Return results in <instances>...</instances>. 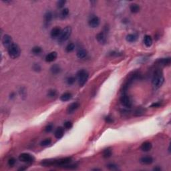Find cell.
Listing matches in <instances>:
<instances>
[{
	"label": "cell",
	"instance_id": "obj_29",
	"mask_svg": "<svg viewBox=\"0 0 171 171\" xmlns=\"http://www.w3.org/2000/svg\"><path fill=\"white\" fill-rule=\"evenodd\" d=\"M51 142H52V140L50 138L45 139V140H44V141H42L40 142V145L41 146H47L50 144Z\"/></svg>",
	"mask_w": 171,
	"mask_h": 171
},
{
	"label": "cell",
	"instance_id": "obj_17",
	"mask_svg": "<svg viewBox=\"0 0 171 171\" xmlns=\"http://www.w3.org/2000/svg\"><path fill=\"white\" fill-rule=\"evenodd\" d=\"M64 135V129L62 127H58L55 131V137L57 139H60L63 137Z\"/></svg>",
	"mask_w": 171,
	"mask_h": 171
},
{
	"label": "cell",
	"instance_id": "obj_38",
	"mask_svg": "<svg viewBox=\"0 0 171 171\" xmlns=\"http://www.w3.org/2000/svg\"><path fill=\"white\" fill-rule=\"evenodd\" d=\"M107 167L110 170H118V168L117 165L114 164H109L107 165Z\"/></svg>",
	"mask_w": 171,
	"mask_h": 171
},
{
	"label": "cell",
	"instance_id": "obj_31",
	"mask_svg": "<svg viewBox=\"0 0 171 171\" xmlns=\"http://www.w3.org/2000/svg\"><path fill=\"white\" fill-rule=\"evenodd\" d=\"M66 82H67V84L68 85H72V84H74V82H76V78L73 76L68 77L66 80Z\"/></svg>",
	"mask_w": 171,
	"mask_h": 171
},
{
	"label": "cell",
	"instance_id": "obj_21",
	"mask_svg": "<svg viewBox=\"0 0 171 171\" xmlns=\"http://www.w3.org/2000/svg\"><path fill=\"white\" fill-rule=\"evenodd\" d=\"M72 95L70 92H64V94L61 95L60 96V100H61L62 102H66V101H68L72 98Z\"/></svg>",
	"mask_w": 171,
	"mask_h": 171
},
{
	"label": "cell",
	"instance_id": "obj_35",
	"mask_svg": "<svg viewBox=\"0 0 171 171\" xmlns=\"http://www.w3.org/2000/svg\"><path fill=\"white\" fill-rule=\"evenodd\" d=\"M144 113V110L142 108H138L135 111V116H141Z\"/></svg>",
	"mask_w": 171,
	"mask_h": 171
},
{
	"label": "cell",
	"instance_id": "obj_16",
	"mask_svg": "<svg viewBox=\"0 0 171 171\" xmlns=\"http://www.w3.org/2000/svg\"><path fill=\"white\" fill-rule=\"evenodd\" d=\"M152 144L150 142L146 141V142H144L142 144V145L141 146V149L144 152H148L152 149Z\"/></svg>",
	"mask_w": 171,
	"mask_h": 171
},
{
	"label": "cell",
	"instance_id": "obj_33",
	"mask_svg": "<svg viewBox=\"0 0 171 171\" xmlns=\"http://www.w3.org/2000/svg\"><path fill=\"white\" fill-rule=\"evenodd\" d=\"M66 3V1H63V0L58 1V2H57V7H58V8H62L65 5Z\"/></svg>",
	"mask_w": 171,
	"mask_h": 171
},
{
	"label": "cell",
	"instance_id": "obj_5",
	"mask_svg": "<svg viewBox=\"0 0 171 171\" xmlns=\"http://www.w3.org/2000/svg\"><path fill=\"white\" fill-rule=\"evenodd\" d=\"M72 34V28L70 26H67L62 30L61 34L58 38V42L60 44L65 42L69 39Z\"/></svg>",
	"mask_w": 171,
	"mask_h": 171
},
{
	"label": "cell",
	"instance_id": "obj_13",
	"mask_svg": "<svg viewBox=\"0 0 171 171\" xmlns=\"http://www.w3.org/2000/svg\"><path fill=\"white\" fill-rule=\"evenodd\" d=\"M80 107V104L78 102H74L68 106L67 108V113L68 114H72L74 113L77 109Z\"/></svg>",
	"mask_w": 171,
	"mask_h": 171
},
{
	"label": "cell",
	"instance_id": "obj_22",
	"mask_svg": "<svg viewBox=\"0 0 171 171\" xmlns=\"http://www.w3.org/2000/svg\"><path fill=\"white\" fill-rule=\"evenodd\" d=\"M50 70L53 74H58L61 72V68H60V66H58V64H54L51 67Z\"/></svg>",
	"mask_w": 171,
	"mask_h": 171
},
{
	"label": "cell",
	"instance_id": "obj_1",
	"mask_svg": "<svg viewBox=\"0 0 171 171\" xmlns=\"http://www.w3.org/2000/svg\"><path fill=\"white\" fill-rule=\"evenodd\" d=\"M71 161H72V158L70 157H66L60 159H48V160H44L41 161V164L43 167L58 166V167H64L68 164L70 163Z\"/></svg>",
	"mask_w": 171,
	"mask_h": 171
},
{
	"label": "cell",
	"instance_id": "obj_20",
	"mask_svg": "<svg viewBox=\"0 0 171 171\" xmlns=\"http://www.w3.org/2000/svg\"><path fill=\"white\" fill-rule=\"evenodd\" d=\"M170 58H161L157 60V63L160 65L162 66H168L170 64Z\"/></svg>",
	"mask_w": 171,
	"mask_h": 171
},
{
	"label": "cell",
	"instance_id": "obj_27",
	"mask_svg": "<svg viewBox=\"0 0 171 171\" xmlns=\"http://www.w3.org/2000/svg\"><path fill=\"white\" fill-rule=\"evenodd\" d=\"M69 9L68 8H64V9H62V11H61V14H60V17L62 19L66 18L68 15H69Z\"/></svg>",
	"mask_w": 171,
	"mask_h": 171
},
{
	"label": "cell",
	"instance_id": "obj_10",
	"mask_svg": "<svg viewBox=\"0 0 171 171\" xmlns=\"http://www.w3.org/2000/svg\"><path fill=\"white\" fill-rule=\"evenodd\" d=\"M58 56V53L56 52H52L47 54L45 58V60L47 62H52L55 61L56 59L57 58Z\"/></svg>",
	"mask_w": 171,
	"mask_h": 171
},
{
	"label": "cell",
	"instance_id": "obj_15",
	"mask_svg": "<svg viewBox=\"0 0 171 171\" xmlns=\"http://www.w3.org/2000/svg\"><path fill=\"white\" fill-rule=\"evenodd\" d=\"M154 160H153L152 157L151 156H143V157L141 158L140 159V162L142 164H145V165H149L151 164L153 162Z\"/></svg>",
	"mask_w": 171,
	"mask_h": 171
},
{
	"label": "cell",
	"instance_id": "obj_37",
	"mask_svg": "<svg viewBox=\"0 0 171 171\" xmlns=\"http://www.w3.org/2000/svg\"><path fill=\"white\" fill-rule=\"evenodd\" d=\"M15 162H16V160H15V159L14 158H9V160H8V164H9V166H10V167H13V166L15 165Z\"/></svg>",
	"mask_w": 171,
	"mask_h": 171
},
{
	"label": "cell",
	"instance_id": "obj_41",
	"mask_svg": "<svg viewBox=\"0 0 171 171\" xmlns=\"http://www.w3.org/2000/svg\"><path fill=\"white\" fill-rule=\"evenodd\" d=\"M110 55L112 56H118L120 54L119 53L117 52H112L111 53H110Z\"/></svg>",
	"mask_w": 171,
	"mask_h": 171
},
{
	"label": "cell",
	"instance_id": "obj_36",
	"mask_svg": "<svg viewBox=\"0 0 171 171\" xmlns=\"http://www.w3.org/2000/svg\"><path fill=\"white\" fill-rule=\"evenodd\" d=\"M33 69L35 72H40L41 71V66H40V64H34V66H33Z\"/></svg>",
	"mask_w": 171,
	"mask_h": 171
},
{
	"label": "cell",
	"instance_id": "obj_18",
	"mask_svg": "<svg viewBox=\"0 0 171 171\" xmlns=\"http://www.w3.org/2000/svg\"><path fill=\"white\" fill-rule=\"evenodd\" d=\"M76 55H77V57H78V58H80V59L85 58L88 55L87 51L85 49H83V48L79 49L78 51H77Z\"/></svg>",
	"mask_w": 171,
	"mask_h": 171
},
{
	"label": "cell",
	"instance_id": "obj_28",
	"mask_svg": "<svg viewBox=\"0 0 171 171\" xmlns=\"http://www.w3.org/2000/svg\"><path fill=\"white\" fill-rule=\"evenodd\" d=\"M75 49V45L73 43H70L67 45V46L66 47V51L68 53L70 52H72V51H74V50Z\"/></svg>",
	"mask_w": 171,
	"mask_h": 171
},
{
	"label": "cell",
	"instance_id": "obj_39",
	"mask_svg": "<svg viewBox=\"0 0 171 171\" xmlns=\"http://www.w3.org/2000/svg\"><path fill=\"white\" fill-rule=\"evenodd\" d=\"M105 122H106V123H108V124H111V123H112V122H114V120L112 117L108 116L105 118Z\"/></svg>",
	"mask_w": 171,
	"mask_h": 171
},
{
	"label": "cell",
	"instance_id": "obj_9",
	"mask_svg": "<svg viewBox=\"0 0 171 171\" xmlns=\"http://www.w3.org/2000/svg\"><path fill=\"white\" fill-rule=\"evenodd\" d=\"M2 43H3V45L4 46V47H8L13 43L11 37L10 35H8V34L4 35L3 38H2Z\"/></svg>",
	"mask_w": 171,
	"mask_h": 171
},
{
	"label": "cell",
	"instance_id": "obj_19",
	"mask_svg": "<svg viewBox=\"0 0 171 171\" xmlns=\"http://www.w3.org/2000/svg\"><path fill=\"white\" fill-rule=\"evenodd\" d=\"M152 37L150 35H146L144 36V44H145L146 47H150L152 45Z\"/></svg>",
	"mask_w": 171,
	"mask_h": 171
},
{
	"label": "cell",
	"instance_id": "obj_7",
	"mask_svg": "<svg viewBox=\"0 0 171 171\" xmlns=\"http://www.w3.org/2000/svg\"><path fill=\"white\" fill-rule=\"evenodd\" d=\"M120 102L122 105H123L127 108H130L132 105L130 97L126 94L122 95V97L120 98Z\"/></svg>",
	"mask_w": 171,
	"mask_h": 171
},
{
	"label": "cell",
	"instance_id": "obj_34",
	"mask_svg": "<svg viewBox=\"0 0 171 171\" xmlns=\"http://www.w3.org/2000/svg\"><path fill=\"white\" fill-rule=\"evenodd\" d=\"M53 126L52 124H50L48 125H47L45 128V132H50L52 130H53Z\"/></svg>",
	"mask_w": 171,
	"mask_h": 171
},
{
	"label": "cell",
	"instance_id": "obj_14",
	"mask_svg": "<svg viewBox=\"0 0 171 171\" xmlns=\"http://www.w3.org/2000/svg\"><path fill=\"white\" fill-rule=\"evenodd\" d=\"M96 39L98 41L102 44H105L106 42V35L104 32H100L96 35Z\"/></svg>",
	"mask_w": 171,
	"mask_h": 171
},
{
	"label": "cell",
	"instance_id": "obj_6",
	"mask_svg": "<svg viewBox=\"0 0 171 171\" xmlns=\"http://www.w3.org/2000/svg\"><path fill=\"white\" fill-rule=\"evenodd\" d=\"M19 160L21 162H27V163H32L34 161L35 158L33 155L29 153H22L19 156Z\"/></svg>",
	"mask_w": 171,
	"mask_h": 171
},
{
	"label": "cell",
	"instance_id": "obj_23",
	"mask_svg": "<svg viewBox=\"0 0 171 171\" xmlns=\"http://www.w3.org/2000/svg\"><path fill=\"white\" fill-rule=\"evenodd\" d=\"M141 8L138 5L136 4V3H132L130 6V10L132 13L133 14H136V13L139 12Z\"/></svg>",
	"mask_w": 171,
	"mask_h": 171
},
{
	"label": "cell",
	"instance_id": "obj_11",
	"mask_svg": "<svg viewBox=\"0 0 171 171\" xmlns=\"http://www.w3.org/2000/svg\"><path fill=\"white\" fill-rule=\"evenodd\" d=\"M61 28H59V27H55V28H53V29L51 30L50 35L52 38H59V36H60V34H61Z\"/></svg>",
	"mask_w": 171,
	"mask_h": 171
},
{
	"label": "cell",
	"instance_id": "obj_40",
	"mask_svg": "<svg viewBox=\"0 0 171 171\" xmlns=\"http://www.w3.org/2000/svg\"><path fill=\"white\" fill-rule=\"evenodd\" d=\"M160 106H161V104H160V102H156L153 103V104L150 106V107H151V108H158Z\"/></svg>",
	"mask_w": 171,
	"mask_h": 171
},
{
	"label": "cell",
	"instance_id": "obj_8",
	"mask_svg": "<svg viewBox=\"0 0 171 171\" xmlns=\"http://www.w3.org/2000/svg\"><path fill=\"white\" fill-rule=\"evenodd\" d=\"M100 19L97 16H93V17H90V19L88 21L89 26L92 28H97L100 25Z\"/></svg>",
	"mask_w": 171,
	"mask_h": 171
},
{
	"label": "cell",
	"instance_id": "obj_12",
	"mask_svg": "<svg viewBox=\"0 0 171 171\" xmlns=\"http://www.w3.org/2000/svg\"><path fill=\"white\" fill-rule=\"evenodd\" d=\"M53 18V15L51 11H47L46 14H44V25L46 26H49L50 23H51V21Z\"/></svg>",
	"mask_w": 171,
	"mask_h": 171
},
{
	"label": "cell",
	"instance_id": "obj_30",
	"mask_svg": "<svg viewBox=\"0 0 171 171\" xmlns=\"http://www.w3.org/2000/svg\"><path fill=\"white\" fill-rule=\"evenodd\" d=\"M57 95L56 90H50L47 92V96L50 98H54Z\"/></svg>",
	"mask_w": 171,
	"mask_h": 171
},
{
	"label": "cell",
	"instance_id": "obj_3",
	"mask_svg": "<svg viewBox=\"0 0 171 171\" xmlns=\"http://www.w3.org/2000/svg\"><path fill=\"white\" fill-rule=\"evenodd\" d=\"M8 52L9 56L13 59L17 58L20 56L21 50L19 46L15 43H12L9 47H8Z\"/></svg>",
	"mask_w": 171,
	"mask_h": 171
},
{
	"label": "cell",
	"instance_id": "obj_24",
	"mask_svg": "<svg viewBox=\"0 0 171 171\" xmlns=\"http://www.w3.org/2000/svg\"><path fill=\"white\" fill-rule=\"evenodd\" d=\"M32 52L33 53V54L34 55H40L41 54V53L42 52V48L40 46H35L32 48Z\"/></svg>",
	"mask_w": 171,
	"mask_h": 171
},
{
	"label": "cell",
	"instance_id": "obj_25",
	"mask_svg": "<svg viewBox=\"0 0 171 171\" xmlns=\"http://www.w3.org/2000/svg\"><path fill=\"white\" fill-rule=\"evenodd\" d=\"M136 36L135 34H128L126 35V40L128 42H135L136 40Z\"/></svg>",
	"mask_w": 171,
	"mask_h": 171
},
{
	"label": "cell",
	"instance_id": "obj_4",
	"mask_svg": "<svg viewBox=\"0 0 171 171\" xmlns=\"http://www.w3.org/2000/svg\"><path fill=\"white\" fill-rule=\"evenodd\" d=\"M77 80L80 86H84L87 82L89 78V74L86 70H80L77 73Z\"/></svg>",
	"mask_w": 171,
	"mask_h": 171
},
{
	"label": "cell",
	"instance_id": "obj_42",
	"mask_svg": "<svg viewBox=\"0 0 171 171\" xmlns=\"http://www.w3.org/2000/svg\"><path fill=\"white\" fill-rule=\"evenodd\" d=\"M154 170H160V168H154Z\"/></svg>",
	"mask_w": 171,
	"mask_h": 171
},
{
	"label": "cell",
	"instance_id": "obj_26",
	"mask_svg": "<svg viewBox=\"0 0 171 171\" xmlns=\"http://www.w3.org/2000/svg\"><path fill=\"white\" fill-rule=\"evenodd\" d=\"M112 156V150L110 148H107L103 151V157L105 158L110 157Z\"/></svg>",
	"mask_w": 171,
	"mask_h": 171
},
{
	"label": "cell",
	"instance_id": "obj_2",
	"mask_svg": "<svg viewBox=\"0 0 171 171\" xmlns=\"http://www.w3.org/2000/svg\"><path fill=\"white\" fill-rule=\"evenodd\" d=\"M164 81V78L162 70H160V69H157L153 75L152 80L153 86L156 89L159 88L163 84Z\"/></svg>",
	"mask_w": 171,
	"mask_h": 171
},
{
	"label": "cell",
	"instance_id": "obj_32",
	"mask_svg": "<svg viewBox=\"0 0 171 171\" xmlns=\"http://www.w3.org/2000/svg\"><path fill=\"white\" fill-rule=\"evenodd\" d=\"M64 127L67 130H69V129H70L72 127V123L70 121H67V122H64Z\"/></svg>",
	"mask_w": 171,
	"mask_h": 171
}]
</instances>
